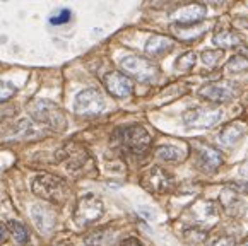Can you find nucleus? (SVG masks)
<instances>
[{"label": "nucleus", "instance_id": "11", "mask_svg": "<svg viewBox=\"0 0 248 246\" xmlns=\"http://www.w3.org/2000/svg\"><path fill=\"white\" fill-rule=\"evenodd\" d=\"M221 109L211 108H188L182 115V120L188 128H211L221 122Z\"/></svg>", "mask_w": 248, "mask_h": 246}, {"label": "nucleus", "instance_id": "6", "mask_svg": "<svg viewBox=\"0 0 248 246\" xmlns=\"http://www.w3.org/2000/svg\"><path fill=\"white\" fill-rule=\"evenodd\" d=\"M192 147H194L195 168H199L202 173L214 174L219 168L223 166L224 157L214 145L205 144V142H194Z\"/></svg>", "mask_w": 248, "mask_h": 246}, {"label": "nucleus", "instance_id": "16", "mask_svg": "<svg viewBox=\"0 0 248 246\" xmlns=\"http://www.w3.org/2000/svg\"><path fill=\"white\" fill-rule=\"evenodd\" d=\"M221 203H223L224 212L228 215H231V217H241L247 212V203H245V200L234 190L230 188L223 190V193H221Z\"/></svg>", "mask_w": 248, "mask_h": 246}, {"label": "nucleus", "instance_id": "12", "mask_svg": "<svg viewBox=\"0 0 248 246\" xmlns=\"http://www.w3.org/2000/svg\"><path fill=\"white\" fill-rule=\"evenodd\" d=\"M103 84H105L106 91L115 98L124 99L134 92V82L130 77H127L124 72H117V70L106 74L103 77Z\"/></svg>", "mask_w": 248, "mask_h": 246}, {"label": "nucleus", "instance_id": "4", "mask_svg": "<svg viewBox=\"0 0 248 246\" xmlns=\"http://www.w3.org/2000/svg\"><path fill=\"white\" fill-rule=\"evenodd\" d=\"M120 67L125 72V76L139 80V82L151 84L159 76V69L156 67V63H153L149 58L135 57V55H127L122 58Z\"/></svg>", "mask_w": 248, "mask_h": 246}, {"label": "nucleus", "instance_id": "25", "mask_svg": "<svg viewBox=\"0 0 248 246\" xmlns=\"http://www.w3.org/2000/svg\"><path fill=\"white\" fill-rule=\"evenodd\" d=\"M223 55H224L223 50H207L202 53V62H204V65H207V67H216L219 62H221Z\"/></svg>", "mask_w": 248, "mask_h": 246}, {"label": "nucleus", "instance_id": "31", "mask_svg": "<svg viewBox=\"0 0 248 246\" xmlns=\"http://www.w3.org/2000/svg\"><path fill=\"white\" fill-rule=\"evenodd\" d=\"M120 246H144V245H142V241L137 238H127L120 243Z\"/></svg>", "mask_w": 248, "mask_h": 246}, {"label": "nucleus", "instance_id": "24", "mask_svg": "<svg viewBox=\"0 0 248 246\" xmlns=\"http://www.w3.org/2000/svg\"><path fill=\"white\" fill-rule=\"evenodd\" d=\"M197 62V53L195 51H185L182 53L175 62V67L180 70V72H186V70H192V67L195 65Z\"/></svg>", "mask_w": 248, "mask_h": 246}, {"label": "nucleus", "instance_id": "18", "mask_svg": "<svg viewBox=\"0 0 248 246\" xmlns=\"http://www.w3.org/2000/svg\"><path fill=\"white\" fill-rule=\"evenodd\" d=\"M245 130H247V128H245V125L241 122L230 123V125H226V127L221 130V134H219V142H221L224 147H233V145L238 144V140L245 135Z\"/></svg>", "mask_w": 248, "mask_h": 246}, {"label": "nucleus", "instance_id": "17", "mask_svg": "<svg viewBox=\"0 0 248 246\" xmlns=\"http://www.w3.org/2000/svg\"><path fill=\"white\" fill-rule=\"evenodd\" d=\"M175 46V41L168 36H163V34H154L147 40L144 51H146V57L149 58H157L163 57V55L170 53Z\"/></svg>", "mask_w": 248, "mask_h": 246}, {"label": "nucleus", "instance_id": "26", "mask_svg": "<svg viewBox=\"0 0 248 246\" xmlns=\"http://www.w3.org/2000/svg\"><path fill=\"white\" fill-rule=\"evenodd\" d=\"M16 92H17V87H16L14 84L0 80V103H7Z\"/></svg>", "mask_w": 248, "mask_h": 246}, {"label": "nucleus", "instance_id": "20", "mask_svg": "<svg viewBox=\"0 0 248 246\" xmlns=\"http://www.w3.org/2000/svg\"><path fill=\"white\" fill-rule=\"evenodd\" d=\"M7 228H9V232L12 234V238H14V241L17 243L19 246L28 245V241H30V232H28V228H26L22 222L9 221Z\"/></svg>", "mask_w": 248, "mask_h": 246}, {"label": "nucleus", "instance_id": "14", "mask_svg": "<svg viewBox=\"0 0 248 246\" xmlns=\"http://www.w3.org/2000/svg\"><path fill=\"white\" fill-rule=\"evenodd\" d=\"M46 135V130L36 127L30 120H19L14 127L7 132V140H30V138H40Z\"/></svg>", "mask_w": 248, "mask_h": 246}, {"label": "nucleus", "instance_id": "23", "mask_svg": "<svg viewBox=\"0 0 248 246\" xmlns=\"http://www.w3.org/2000/svg\"><path fill=\"white\" fill-rule=\"evenodd\" d=\"M226 69L230 72H247L248 70V55L245 53H238V55H233V57L228 60L226 63Z\"/></svg>", "mask_w": 248, "mask_h": 246}, {"label": "nucleus", "instance_id": "1", "mask_svg": "<svg viewBox=\"0 0 248 246\" xmlns=\"http://www.w3.org/2000/svg\"><path fill=\"white\" fill-rule=\"evenodd\" d=\"M149 132L142 125H125L118 127L111 135V144L130 154H144L151 147Z\"/></svg>", "mask_w": 248, "mask_h": 246}, {"label": "nucleus", "instance_id": "13", "mask_svg": "<svg viewBox=\"0 0 248 246\" xmlns=\"http://www.w3.org/2000/svg\"><path fill=\"white\" fill-rule=\"evenodd\" d=\"M31 219L41 234H48L57 224L55 210L51 209V205H45V203H36L31 207Z\"/></svg>", "mask_w": 248, "mask_h": 246}, {"label": "nucleus", "instance_id": "30", "mask_svg": "<svg viewBox=\"0 0 248 246\" xmlns=\"http://www.w3.org/2000/svg\"><path fill=\"white\" fill-rule=\"evenodd\" d=\"M7 239H9V228L7 224H4V222L0 221V246L4 245Z\"/></svg>", "mask_w": 248, "mask_h": 246}, {"label": "nucleus", "instance_id": "27", "mask_svg": "<svg viewBox=\"0 0 248 246\" xmlns=\"http://www.w3.org/2000/svg\"><path fill=\"white\" fill-rule=\"evenodd\" d=\"M16 113H17V105H14V103H9V101L7 103H0V123L11 120Z\"/></svg>", "mask_w": 248, "mask_h": 246}, {"label": "nucleus", "instance_id": "5", "mask_svg": "<svg viewBox=\"0 0 248 246\" xmlns=\"http://www.w3.org/2000/svg\"><path fill=\"white\" fill-rule=\"evenodd\" d=\"M105 214V203L94 193H86L79 199L74 210V221L77 222V226L86 228V226L94 224L96 221L103 217Z\"/></svg>", "mask_w": 248, "mask_h": 246}, {"label": "nucleus", "instance_id": "19", "mask_svg": "<svg viewBox=\"0 0 248 246\" xmlns=\"http://www.w3.org/2000/svg\"><path fill=\"white\" fill-rule=\"evenodd\" d=\"M111 241H113V232L109 231V228H101L86 238V246H109Z\"/></svg>", "mask_w": 248, "mask_h": 246}, {"label": "nucleus", "instance_id": "22", "mask_svg": "<svg viewBox=\"0 0 248 246\" xmlns=\"http://www.w3.org/2000/svg\"><path fill=\"white\" fill-rule=\"evenodd\" d=\"M156 154L159 159L166 161V163H176V161L182 159V151L175 145H159L156 149Z\"/></svg>", "mask_w": 248, "mask_h": 246}, {"label": "nucleus", "instance_id": "8", "mask_svg": "<svg viewBox=\"0 0 248 246\" xmlns=\"http://www.w3.org/2000/svg\"><path fill=\"white\" fill-rule=\"evenodd\" d=\"M140 184L146 190H149L151 193L164 195V193H171L175 190V178L166 169H163V168L153 166L142 174Z\"/></svg>", "mask_w": 248, "mask_h": 246}, {"label": "nucleus", "instance_id": "7", "mask_svg": "<svg viewBox=\"0 0 248 246\" xmlns=\"http://www.w3.org/2000/svg\"><path fill=\"white\" fill-rule=\"evenodd\" d=\"M106 109V99L98 89H84L74 99V111L82 116H98Z\"/></svg>", "mask_w": 248, "mask_h": 246}, {"label": "nucleus", "instance_id": "2", "mask_svg": "<svg viewBox=\"0 0 248 246\" xmlns=\"http://www.w3.org/2000/svg\"><path fill=\"white\" fill-rule=\"evenodd\" d=\"M31 188L34 195L53 205H62L69 197V186L65 181L50 173H38L33 178Z\"/></svg>", "mask_w": 248, "mask_h": 246}, {"label": "nucleus", "instance_id": "29", "mask_svg": "<svg viewBox=\"0 0 248 246\" xmlns=\"http://www.w3.org/2000/svg\"><path fill=\"white\" fill-rule=\"evenodd\" d=\"M236 243H234V238L233 236H216V238H212L211 241H209L207 246H234Z\"/></svg>", "mask_w": 248, "mask_h": 246}, {"label": "nucleus", "instance_id": "32", "mask_svg": "<svg viewBox=\"0 0 248 246\" xmlns=\"http://www.w3.org/2000/svg\"><path fill=\"white\" fill-rule=\"evenodd\" d=\"M234 246H248V239H243V241L238 243V245H234Z\"/></svg>", "mask_w": 248, "mask_h": 246}, {"label": "nucleus", "instance_id": "9", "mask_svg": "<svg viewBox=\"0 0 248 246\" xmlns=\"http://www.w3.org/2000/svg\"><path fill=\"white\" fill-rule=\"evenodd\" d=\"M57 161L65 164V168L70 173H79L80 169L88 168L91 156H89V151L86 147L70 142V144H67L65 147H62L57 152Z\"/></svg>", "mask_w": 248, "mask_h": 246}, {"label": "nucleus", "instance_id": "15", "mask_svg": "<svg viewBox=\"0 0 248 246\" xmlns=\"http://www.w3.org/2000/svg\"><path fill=\"white\" fill-rule=\"evenodd\" d=\"M204 17H205L204 4L185 5V7L178 9V11L173 14V19L182 26H194V24H197V22H201Z\"/></svg>", "mask_w": 248, "mask_h": 246}, {"label": "nucleus", "instance_id": "3", "mask_svg": "<svg viewBox=\"0 0 248 246\" xmlns=\"http://www.w3.org/2000/svg\"><path fill=\"white\" fill-rule=\"evenodd\" d=\"M30 113L33 120L40 125H45L53 132L67 130V116L57 103L45 98H36L31 101Z\"/></svg>", "mask_w": 248, "mask_h": 246}, {"label": "nucleus", "instance_id": "10", "mask_svg": "<svg viewBox=\"0 0 248 246\" xmlns=\"http://www.w3.org/2000/svg\"><path fill=\"white\" fill-rule=\"evenodd\" d=\"M199 96L211 103H230L238 96V87L231 80H219L202 86L199 89Z\"/></svg>", "mask_w": 248, "mask_h": 246}, {"label": "nucleus", "instance_id": "21", "mask_svg": "<svg viewBox=\"0 0 248 246\" xmlns=\"http://www.w3.org/2000/svg\"><path fill=\"white\" fill-rule=\"evenodd\" d=\"M241 38L238 33L234 31H230V29H224V31H219L217 34L214 36V43L217 45L219 48H231L240 45Z\"/></svg>", "mask_w": 248, "mask_h": 246}, {"label": "nucleus", "instance_id": "28", "mask_svg": "<svg viewBox=\"0 0 248 246\" xmlns=\"http://www.w3.org/2000/svg\"><path fill=\"white\" fill-rule=\"evenodd\" d=\"M70 17H72V12L69 11V9H60L57 14H53L50 17V22L55 26H60V24H65V22L70 21Z\"/></svg>", "mask_w": 248, "mask_h": 246}]
</instances>
